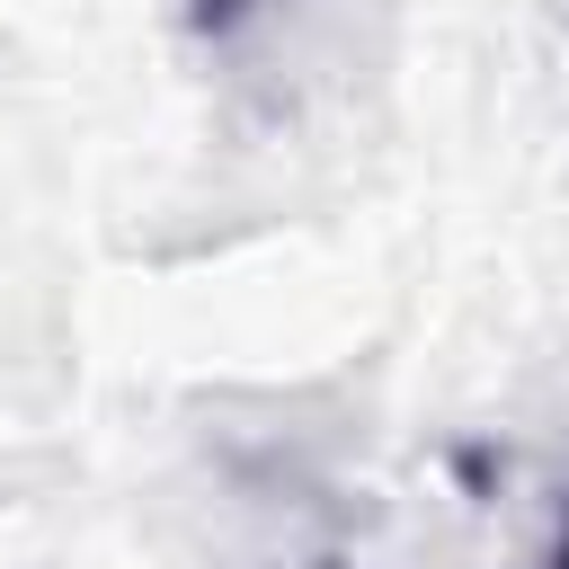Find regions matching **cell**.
Wrapping results in <instances>:
<instances>
[{
  "label": "cell",
  "instance_id": "1",
  "mask_svg": "<svg viewBox=\"0 0 569 569\" xmlns=\"http://www.w3.org/2000/svg\"><path fill=\"white\" fill-rule=\"evenodd\" d=\"M551 569H569V516H560V542H551Z\"/></svg>",
  "mask_w": 569,
  "mask_h": 569
}]
</instances>
